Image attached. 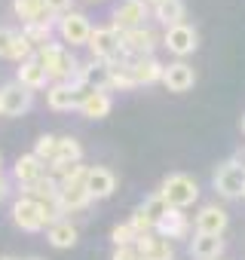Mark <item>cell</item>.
<instances>
[{
    "label": "cell",
    "mask_w": 245,
    "mask_h": 260,
    "mask_svg": "<svg viewBox=\"0 0 245 260\" xmlns=\"http://www.w3.org/2000/svg\"><path fill=\"white\" fill-rule=\"evenodd\" d=\"M86 46H89V52H92V58L95 61H119V58H126L122 55V43H119V31L116 28H92V34H89V40H86Z\"/></svg>",
    "instance_id": "cell-3"
},
{
    "label": "cell",
    "mask_w": 245,
    "mask_h": 260,
    "mask_svg": "<svg viewBox=\"0 0 245 260\" xmlns=\"http://www.w3.org/2000/svg\"><path fill=\"white\" fill-rule=\"evenodd\" d=\"M135 251L141 260H175V248L169 239H160L157 233H147V236H138L135 239Z\"/></svg>",
    "instance_id": "cell-15"
},
{
    "label": "cell",
    "mask_w": 245,
    "mask_h": 260,
    "mask_svg": "<svg viewBox=\"0 0 245 260\" xmlns=\"http://www.w3.org/2000/svg\"><path fill=\"white\" fill-rule=\"evenodd\" d=\"M34 49H40V46H46V43H52V34H55V19L52 16H46V19H40V22H28V25H22V31H19Z\"/></svg>",
    "instance_id": "cell-22"
},
{
    "label": "cell",
    "mask_w": 245,
    "mask_h": 260,
    "mask_svg": "<svg viewBox=\"0 0 245 260\" xmlns=\"http://www.w3.org/2000/svg\"><path fill=\"white\" fill-rule=\"evenodd\" d=\"M58 208L62 214H71V211H83L92 199L86 193V184H74V187H58Z\"/></svg>",
    "instance_id": "cell-24"
},
{
    "label": "cell",
    "mask_w": 245,
    "mask_h": 260,
    "mask_svg": "<svg viewBox=\"0 0 245 260\" xmlns=\"http://www.w3.org/2000/svg\"><path fill=\"white\" fill-rule=\"evenodd\" d=\"M169 92H190L193 83H196V74L187 61H172V64H163V80H160Z\"/></svg>",
    "instance_id": "cell-14"
},
{
    "label": "cell",
    "mask_w": 245,
    "mask_h": 260,
    "mask_svg": "<svg viewBox=\"0 0 245 260\" xmlns=\"http://www.w3.org/2000/svg\"><path fill=\"white\" fill-rule=\"evenodd\" d=\"M135 260H141V257H135Z\"/></svg>",
    "instance_id": "cell-44"
},
{
    "label": "cell",
    "mask_w": 245,
    "mask_h": 260,
    "mask_svg": "<svg viewBox=\"0 0 245 260\" xmlns=\"http://www.w3.org/2000/svg\"><path fill=\"white\" fill-rule=\"evenodd\" d=\"M107 89H135V80L129 74V58H119V61H110V80H107Z\"/></svg>",
    "instance_id": "cell-29"
},
{
    "label": "cell",
    "mask_w": 245,
    "mask_h": 260,
    "mask_svg": "<svg viewBox=\"0 0 245 260\" xmlns=\"http://www.w3.org/2000/svg\"><path fill=\"white\" fill-rule=\"evenodd\" d=\"M242 132H245V116H242Z\"/></svg>",
    "instance_id": "cell-42"
},
{
    "label": "cell",
    "mask_w": 245,
    "mask_h": 260,
    "mask_svg": "<svg viewBox=\"0 0 245 260\" xmlns=\"http://www.w3.org/2000/svg\"><path fill=\"white\" fill-rule=\"evenodd\" d=\"M16 37H19V31H13V28H0V58H10V49H13Z\"/></svg>",
    "instance_id": "cell-35"
},
{
    "label": "cell",
    "mask_w": 245,
    "mask_h": 260,
    "mask_svg": "<svg viewBox=\"0 0 245 260\" xmlns=\"http://www.w3.org/2000/svg\"><path fill=\"white\" fill-rule=\"evenodd\" d=\"M110 107H113L110 95H107V92H98V89L86 92V95L80 98V104H77V110H80L83 116H89V119H104V116L110 113Z\"/></svg>",
    "instance_id": "cell-21"
},
{
    "label": "cell",
    "mask_w": 245,
    "mask_h": 260,
    "mask_svg": "<svg viewBox=\"0 0 245 260\" xmlns=\"http://www.w3.org/2000/svg\"><path fill=\"white\" fill-rule=\"evenodd\" d=\"M129 74L135 80V86H154L163 80V64L154 58V55H144V58H129Z\"/></svg>",
    "instance_id": "cell-18"
},
{
    "label": "cell",
    "mask_w": 245,
    "mask_h": 260,
    "mask_svg": "<svg viewBox=\"0 0 245 260\" xmlns=\"http://www.w3.org/2000/svg\"><path fill=\"white\" fill-rule=\"evenodd\" d=\"M215 190H218L224 199H239V196H245V166H239L236 159L224 162V166L215 172Z\"/></svg>",
    "instance_id": "cell-5"
},
{
    "label": "cell",
    "mask_w": 245,
    "mask_h": 260,
    "mask_svg": "<svg viewBox=\"0 0 245 260\" xmlns=\"http://www.w3.org/2000/svg\"><path fill=\"white\" fill-rule=\"evenodd\" d=\"M28 260H46V257H28Z\"/></svg>",
    "instance_id": "cell-41"
},
{
    "label": "cell",
    "mask_w": 245,
    "mask_h": 260,
    "mask_svg": "<svg viewBox=\"0 0 245 260\" xmlns=\"http://www.w3.org/2000/svg\"><path fill=\"white\" fill-rule=\"evenodd\" d=\"M34 104V92H28L19 83H7L0 86V116H22L28 113Z\"/></svg>",
    "instance_id": "cell-7"
},
{
    "label": "cell",
    "mask_w": 245,
    "mask_h": 260,
    "mask_svg": "<svg viewBox=\"0 0 245 260\" xmlns=\"http://www.w3.org/2000/svg\"><path fill=\"white\" fill-rule=\"evenodd\" d=\"M46 175V166L34 156V153H22L19 159H16V166H13V178L22 184V187H31L34 181H40Z\"/></svg>",
    "instance_id": "cell-20"
},
{
    "label": "cell",
    "mask_w": 245,
    "mask_h": 260,
    "mask_svg": "<svg viewBox=\"0 0 245 260\" xmlns=\"http://www.w3.org/2000/svg\"><path fill=\"white\" fill-rule=\"evenodd\" d=\"M92 4H101V0H92Z\"/></svg>",
    "instance_id": "cell-43"
},
{
    "label": "cell",
    "mask_w": 245,
    "mask_h": 260,
    "mask_svg": "<svg viewBox=\"0 0 245 260\" xmlns=\"http://www.w3.org/2000/svg\"><path fill=\"white\" fill-rule=\"evenodd\" d=\"M190 220H187V214L181 211V208H169L160 220H157V226H154V233L160 236V239H187L190 236Z\"/></svg>",
    "instance_id": "cell-13"
},
{
    "label": "cell",
    "mask_w": 245,
    "mask_h": 260,
    "mask_svg": "<svg viewBox=\"0 0 245 260\" xmlns=\"http://www.w3.org/2000/svg\"><path fill=\"white\" fill-rule=\"evenodd\" d=\"M160 196H163V202H166L169 208H181V211H184L187 205H193V202L199 199V187H196V181H193L190 175L175 172V175H169V178L163 181Z\"/></svg>",
    "instance_id": "cell-2"
},
{
    "label": "cell",
    "mask_w": 245,
    "mask_h": 260,
    "mask_svg": "<svg viewBox=\"0 0 245 260\" xmlns=\"http://www.w3.org/2000/svg\"><path fill=\"white\" fill-rule=\"evenodd\" d=\"M129 226H132L135 239H138V236H147V233H154V220H150L147 214H141L138 208L132 211V217H129Z\"/></svg>",
    "instance_id": "cell-34"
},
{
    "label": "cell",
    "mask_w": 245,
    "mask_h": 260,
    "mask_svg": "<svg viewBox=\"0 0 245 260\" xmlns=\"http://www.w3.org/2000/svg\"><path fill=\"white\" fill-rule=\"evenodd\" d=\"M34 52H37V49H34V46H31V43H28V40H25V37L19 34V37H16V43H13V49H10V58L22 64V61L34 58Z\"/></svg>",
    "instance_id": "cell-33"
},
{
    "label": "cell",
    "mask_w": 245,
    "mask_h": 260,
    "mask_svg": "<svg viewBox=\"0 0 245 260\" xmlns=\"http://www.w3.org/2000/svg\"><path fill=\"white\" fill-rule=\"evenodd\" d=\"M110 239H113V248H126V245H135V233L129 223H116L110 230Z\"/></svg>",
    "instance_id": "cell-32"
},
{
    "label": "cell",
    "mask_w": 245,
    "mask_h": 260,
    "mask_svg": "<svg viewBox=\"0 0 245 260\" xmlns=\"http://www.w3.org/2000/svg\"><path fill=\"white\" fill-rule=\"evenodd\" d=\"M34 55H37V61L43 64L49 83H71V80L77 77L80 61L71 55L68 46H62V43H46V46H40Z\"/></svg>",
    "instance_id": "cell-1"
},
{
    "label": "cell",
    "mask_w": 245,
    "mask_h": 260,
    "mask_svg": "<svg viewBox=\"0 0 245 260\" xmlns=\"http://www.w3.org/2000/svg\"><path fill=\"white\" fill-rule=\"evenodd\" d=\"M113 190H116V175L110 169L95 166V169L86 172V193H89V199H107V196H113Z\"/></svg>",
    "instance_id": "cell-16"
},
{
    "label": "cell",
    "mask_w": 245,
    "mask_h": 260,
    "mask_svg": "<svg viewBox=\"0 0 245 260\" xmlns=\"http://www.w3.org/2000/svg\"><path fill=\"white\" fill-rule=\"evenodd\" d=\"M138 211H141V214H147V217L154 220V226H157V220L169 211V205L163 202V196H160V193H154V196H147V199L138 205Z\"/></svg>",
    "instance_id": "cell-31"
},
{
    "label": "cell",
    "mask_w": 245,
    "mask_h": 260,
    "mask_svg": "<svg viewBox=\"0 0 245 260\" xmlns=\"http://www.w3.org/2000/svg\"><path fill=\"white\" fill-rule=\"evenodd\" d=\"M71 4H74V0H43V7H46L49 16H65V13H71Z\"/></svg>",
    "instance_id": "cell-36"
},
{
    "label": "cell",
    "mask_w": 245,
    "mask_h": 260,
    "mask_svg": "<svg viewBox=\"0 0 245 260\" xmlns=\"http://www.w3.org/2000/svg\"><path fill=\"white\" fill-rule=\"evenodd\" d=\"M77 226L71 223V220H55V223H49L46 226V239H49V245L52 248H74L77 245Z\"/></svg>",
    "instance_id": "cell-25"
},
{
    "label": "cell",
    "mask_w": 245,
    "mask_h": 260,
    "mask_svg": "<svg viewBox=\"0 0 245 260\" xmlns=\"http://www.w3.org/2000/svg\"><path fill=\"white\" fill-rule=\"evenodd\" d=\"M13 223L22 233H40L43 230V214H40V202H34L31 196H19L13 202Z\"/></svg>",
    "instance_id": "cell-9"
},
{
    "label": "cell",
    "mask_w": 245,
    "mask_h": 260,
    "mask_svg": "<svg viewBox=\"0 0 245 260\" xmlns=\"http://www.w3.org/2000/svg\"><path fill=\"white\" fill-rule=\"evenodd\" d=\"M230 217L221 205H202L199 214H196V233H205V236H224Z\"/></svg>",
    "instance_id": "cell-17"
},
{
    "label": "cell",
    "mask_w": 245,
    "mask_h": 260,
    "mask_svg": "<svg viewBox=\"0 0 245 260\" xmlns=\"http://www.w3.org/2000/svg\"><path fill=\"white\" fill-rule=\"evenodd\" d=\"M52 162H58V166H77V162H83V147H80V141L71 138V135L58 138V147H55V159H52Z\"/></svg>",
    "instance_id": "cell-27"
},
{
    "label": "cell",
    "mask_w": 245,
    "mask_h": 260,
    "mask_svg": "<svg viewBox=\"0 0 245 260\" xmlns=\"http://www.w3.org/2000/svg\"><path fill=\"white\" fill-rule=\"evenodd\" d=\"M0 260H19V257H0Z\"/></svg>",
    "instance_id": "cell-40"
},
{
    "label": "cell",
    "mask_w": 245,
    "mask_h": 260,
    "mask_svg": "<svg viewBox=\"0 0 245 260\" xmlns=\"http://www.w3.org/2000/svg\"><path fill=\"white\" fill-rule=\"evenodd\" d=\"M144 4H150V7H157V4H163V0H144Z\"/></svg>",
    "instance_id": "cell-39"
},
{
    "label": "cell",
    "mask_w": 245,
    "mask_h": 260,
    "mask_svg": "<svg viewBox=\"0 0 245 260\" xmlns=\"http://www.w3.org/2000/svg\"><path fill=\"white\" fill-rule=\"evenodd\" d=\"M55 34L65 40V43H71V46H86V40H89V34H92V25H89V19L83 16V13H65V16H58V22H55Z\"/></svg>",
    "instance_id": "cell-6"
},
{
    "label": "cell",
    "mask_w": 245,
    "mask_h": 260,
    "mask_svg": "<svg viewBox=\"0 0 245 260\" xmlns=\"http://www.w3.org/2000/svg\"><path fill=\"white\" fill-rule=\"evenodd\" d=\"M147 19V4L144 0H122V4L113 10V25L119 34L122 31H132V28H141Z\"/></svg>",
    "instance_id": "cell-10"
},
{
    "label": "cell",
    "mask_w": 245,
    "mask_h": 260,
    "mask_svg": "<svg viewBox=\"0 0 245 260\" xmlns=\"http://www.w3.org/2000/svg\"><path fill=\"white\" fill-rule=\"evenodd\" d=\"M107 80H110V64L107 61H86V64H80L77 68V77H74V83L83 89V92H92V89H98V92H107Z\"/></svg>",
    "instance_id": "cell-8"
},
{
    "label": "cell",
    "mask_w": 245,
    "mask_h": 260,
    "mask_svg": "<svg viewBox=\"0 0 245 260\" xmlns=\"http://www.w3.org/2000/svg\"><path fill=\"white\" fill-rule=\"evenodd\" d=\"M7 193H10V181H7V175L0 172V202L7 199Z\"/></svg>",
    "instance_id": "cell-38"
},
{
    "label": "cell",
    "mask_w": 245,
    "mask_h": 260,
    "mask_svg": "<svg viewBox=\"0 0 245 260\" xmlns=\"http://www.w3.org/2000/svg\"><path fill=\"white\" fill-rule=\"evenodd\" d=\"M135 257H138L135 245H126V248H113V257L110 260H135Z\"/></svg>",
    "instance_id": "cell-37"
},
{
    "label": "cell",
    "mask_w": 245,
    "mask_h": 260,
    "mask_svg": "<svg viewBox=\"0 0 245 260\" xmlns=\"http://www.w3.org/2000/svg\"><path fill=\"white\" fill-rule=\"evenodd\" d=\"M190 254L196 260H218L224 254V239L221 236H205V233H193L190 239Z\"/></svg>",
    "instance_id": "cell-23"
},
{
    "label": "cell",
    "mask_w": 245,
    "mask_h": 260,
    "mask_svg": "<svg viewBox=\"0 0 245 260\" xmlns=\"http://www.w3.org/2000/svg\"><path fill=\"white\" fill-rule=\"evenodd\" d=\"M196 43H199V37H196V31L184 22V25H175V28H166V37H163V46L172 52V55H178V58H184V55H190V52H196Z\"/></svg>",
    "instance_id": "cell-11"
},
{
    "label": "cell",
    "mask_w": 245,
    "mask_h": 260,
    "mask_svg": "<svg viewBox=\"0 0 245 260\" xmlns=\"http://www.w3.org/2000/svg\"><path fill=\"white\" fill-rule=\"evenodd\" d=\"M154 16H157V22H160V25L175 28V25H184L187 10H184L181 0H163V4H157V7H154Z\"/></svg>",
    "instance_id": "cell-26"
},
{
    "label": "cell",
    "mask_w": 245,
    "mask_h": 260,
    "mask_svg": "<svg viewBox=\"0 0 245 260\" xmlns=\"http://www.w3.org/2000/svg\"><path fill=\"white\" fill-rule=\"evenodd\" d=\"M86 92L71 80V83H52L49 89H46V104L52 107V110H77V104H80V98H83Z\"/></svg>",
    "instance_id": "cell-12"
},
{
    "label": "cell",
    "mask_w": 245,
    "mask_h": 260,
    "mask_svg": "<svg viewBox=\"0 0 245 260\" xmlns=\"http://www.w3.org/2000/svg\"><path fill=\"white\" fill-rule=\"evenodd\" d=\"M55 147H58V135H40L37 144H34V156H37L43 166H49V162L55 159Z\"/></svg>",
    "instance_id": "cell-30"
},
{
    "label": "cell",
    "mask_w": 245,
    "mask_h": 260,
    "mask_svg": "<svg viewBox=\"0 0 245 260\" xmlns=\"http://www.w3.org/2000/svg\"><path fill=\"white\" fill-rule=\"evenodd\" d=\"M16 83H19V86H25L28 92H37V89H46V86H49V77H46V71H43V64L37 61V55L19 64V74H16Z\"/></svg>",
    "instance_id": "cell-19"
},
{
    "label": "cell",
    "mask_w": 245,
    "mask_h": 260,
    "mask_svg": "<svg viewBox=\"0 0 245 260\" xmlns=\"http://www.w3.org/2000/svg\"><path fill=\"white\" fill-rule=\"evenodd\" d=\"M119 43H122V55L126 58H144V55H154V49L160 46V37H157V31L141 25L132 31H122Z\"/></svg>",
    "instance_id": "cell-4"
},
{
    "label": "cell",
    "mask_w": 245,
    "mask_h": 260,
    "mask_svg": "<svg viewBox=\"0 0 245 260\" xmlns=\"http://www.w3.org/2000/svg\"><path fill=\"white\" fill-rule=\"evenodd\" d=\"M13 13L22 19V25H28V22H40V19L49 16L46 7H43V0H13Z\"/></svg>",
    "instance_id": "cell-28"
}]
</instances>
